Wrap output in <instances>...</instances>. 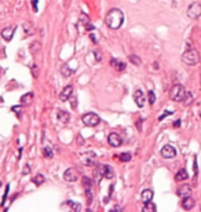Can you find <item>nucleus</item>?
Returning a JSON list of instances; mask_svg holds the SVG:
<instances>
[{
  "label": "nucleus",
  "instance_id": "obj_1",
  "mask_svg": "<svg viewBox=\"0 0 201 212\" xmlns=\"http://www.w3.org/2000/svg\"><path fill=\"white\" fill-rule=\"evenodd\" d=\"M123 22H124V14H123V11L119 10V8H113L110 10L106 14L105 17V24L108 25V28L110 29H119L120 26L123 25Z\"/></svg>",
  "mask_w": 201,
  "mask_h": 212
},
{
  "label": "nucleus",
  "instance_id": "obj_2",
  "mask_svg": "<svg viewBox=\"0 0 201 212\" xmlns=\"http://www.w3.org/2000/svg\"><path fill=\"white\" fill-rule=\"evenodd\" d=\"M182 62L189 65V66H194V65H197L200 62V54L197 52V50L189 48L182 54Z\"/></svg>",
  "mask_w": 201,
  "mask_h": 212
},
{
  "label": "nucleus",
  "instance_id": "obj_3",
  "mask_svg": "<svg viewBox=\"0 0 201 212\" xmlns=\"http://www.w3.org/2000/svg\"><path fill=\"white\" fill-rule=\"evenodd\" d=\"M185 95H186V90L182 84H175V86L171 88L169 91V98L172 99L174 102H180L185 99Z\"/></svg>",
  "mask_w": 201,
  "mask_h": 212
},
{
  "label": "nucleus",
  "instance_id": "obj_4",
  "mask_svg": "<svg viewBox=\"0 0 201 212\" xmlns=\"http://www.w3.org/2000/svg\"><path fill=\"white\" fill-rule=\"evenodd\" d=\"M81 120H83V124H86V126H88V127H95L101 123V119L95 113H87V114L83 116Z\"/></svg>",
  "mask_w": 201,
  "mask_h": 212
},
{
  "label": "nucleus",
  "instance_id": "obj_5",
  "mask_svg": "<svg viewBox=\"0 0 201 212\" xmlns=\"http://www.w3.org/2000/svg\"><path fill=\"white\" fill-rule=\"evenodd\" d=\"M187 15L191 19H198L201 17V4L200 3H191L187 8Z\"/></svg>",
  "mask_w": 201,
  "mask_h": 212
},
{
  "label": "nucleus",
  "instance_id": "obj_6",
  "mask_svg": "<svg viewBox=\"0 0 201 212\" xmlns=\"http://www.w3.org/2000/svg\"><path fill=\"white\" fill-rule=\"evenodd\" d=\"M81 161L83 164H86L88 167H94L97 164V154L95 151H87V153H83L81 154Z\"/></svg>",
  "mask_w": 201,
  "mask_h": 212
},
{
  "label": "nucleus",
  "instance_id": "obj_7",
  "mask_svg": "<svg viewBox=\"0 0 201 212\" xmlns=\"http://www.w3.org/2000/svg\"><path fill=\"white\" fill-rule=\"evenodd\" d=\"M64 179L66 180V182H70V183H72V182H76V180L80 179V174L76 168H68L64 174Z\"/></svg>",
  "mask_w": 201,
  "mask_h": 212
},
{
  "label": "nucleus",
  "instance_id": "obj_8",
  "mask_svg": "<svg viewBox=\"0 0 201 212\" xmlns=\"http://www.w3.org/2000/svg\"><path fill=\"white\" fill-rule=\"evenodd\" d=\"M108 142H109L110 146H113V148H119V146H121L123 139H121V137H120L117 132H112V134H109Z\"/></svg>",
  "mask_w": 201,
  "mask_h": 212
},
{
  "label": "nucleus",
  "instance_id": "obj_9",
  "mask_svg": "<svg viewBox=\"0 0 201 212\" xmlns=\"http://www.w3.org/2000/svg\"><path fill=\"white\" fill-rule=\"evenodd\" d=\"M161 157L164 158H174L176 156V150L174 146H171V145H165L164 148L161 149Z\"/></svg>",
  "mask_w": 201,
  "mask_h": 212
},
{
  "label": "nucleus",
  "instance_id": "obj_10",
  "mask_svg": "<svg viewBox=\"0 0 201 212\" xmlns=\"http://www.w3.org/2000/svg\"><path fill=\"white\" fill-rule=\"evenodd\" d=\"M15 29H17V26L13 25V26H7V28H4L3 30H1V36H3V39L6 40V41H10V40L13 39Z\"/></svg>",
  "mask_w": 201,
  "mask_h": 212
},
{
  "label": "nucleus",
  "instance_id": "obj_11",
  "mask_svg": "<svg viewBox=\"0 0 201 212\" xmlns=\"http://www.w3.org/2000/svg\"><path fill=\"white\" fill-rule=\"evenodd\" d=\"M134 101L137 103L138 108H143L145 105V94L142 92V90H137L134 92Z\"/></svg>",
  "mask_w": 201,
  "mask_h": 212
},
{
  "label": "nucleus",
  "instance_id": "obj_12",
  "mask_svg": "<svg viewBox=\"0 0 201 212\" xmlns=\"http://www.w3.org/2000/svg\"><path fill=\"white\" fill-rule=\"evenodd\" d=\"M194 205H196L194 198H191L190 196H187V197H183V200H182V208H183V209H186V211H190V209L194 208Z\"/></svg>",
  "mask_w": 201,
  "mask_h": 212
},
{
  "label": "nucleus",
  "instance_id": "obj_13",
  "mask_svg": "<svg viewBox=\"0 0 201 212\" xmlns=\"http://www.w3.org/2000/svg\"><path fill=\"white\" fill-rule=\"evenodd\" d=\"M72 92H73V87L72 86H66L64 90H62V92L59 94V99H61L62 102L68 101L69 98H70V95H72Z\"/></svg>",
  "mask_w": 201,
  "mask_h": 212
},
{
  "label": "nucleus",
  "instance_id": "obj_14",
  "mask_svg": "<svg viewBox=\"0 0 201 212\" xmlns=\"http://www.w3.org/2000/svg\"><path fill=\"white\" fill-rule=\"evenodd\" d=\"M191 194V186L190 185H182L178 187V196L179 197H187Z\"/></svg>",
  "mask_w": 201,
  "mask_h": 212
},
{
  "label": "nucleus",
  "instance_id": "obj_15",
  "mask_svg": "<svg viewBox=\"0 0 201 212\" xmlns=\"http://www.w3.org/2000/svg\"><path fill=\"white\" fill-rule=\"evenodd\" d=\"M103 174H105V165H101V164L95 165V169H94V179L97 180V182H99V180L103 178Z\"/></svg>",
  "mask_w": 201,
  "mask_h": 212
},
{
  "label": "nucleus",
  "instance_id": "obj_16",
  "mask_svg": "<svg viewBox=\"0 0 201 212\" xmlns=\"http://www.w3.org/2000/svg\"><path fill=\"white\" fill-rule=\"evenodd\" d=\"M110 66L113 69H116L117 72H123L124 69H126V64L121 61H119V59H116V58H112L110 59Z\"/></svg>",
  "mask_w": 201,
  "mask_h": 212
},
{
  "label": "nucleus",
  "instance_id": "obj_17",
  "mask_svg": "<svg viewBox=\"0 0 201 212\" xmlns=\"http://www.w3.org/2000/svg\"><path fill=\"white\" fill-rule=\"evenodd\" d=\"M140 198H142V202H149L151 201V198H153V190H150V189H146V190L142 191V194H140Z\"/></svg>",
  "mask_w": 201,
  "mask_h": 212
},
{
  "label": "nucleus",
  "instance_id": "obj_18",
  "mask_svg": "<svg viewBox=\"0 0 201 212\" xmlns=\"http://www.w3.org/2000/svg\"><path fill=\"white\" fill-rule=\"evenodd\" d=\"M186 179H189V174H187V171L185 168H180L178 171V174L175 175V180L182 182V180H186Z\"/></svg>",
  "mask_w": 201,
  "mask_h": 212
},
{
  "label": "nucleus",
  "instance_id": "obj_19",
  "mask_svg": "<svg viewBox=\"0 0 201 212\" xmlns=\"http://www.w3.org/2000/svg\"><path fill=\"white\" fill-rule=\"evenodd\" d=\"M58 120H59L61 124H66L69 121V113H66L64 110H58Z\"/></svg>",
  "mask_w": 201,
  "mask_h": 212
},
{
  "label": "nucleus",
  "instance_id": "obj_20",
  "mask_svg": "<svg viewBox=\"0 0 201 212\" xmlns=\"http://www.w3.org/2000/svg\"><path fill=\"white\" fill-rule=\"evenodd\" d=\"M113 176H115V171H113V168H112L110 165H105L103 178H106V179H112Z\"/></svg>",
  "mask_w": 201,
  "mask_h": 212
},
{
  "label": "nucleus",
  "instance_id": "obj_21",
  "mask_svg": "<svg viewBox=\"0 0 201 212\" xmlns=\"http://www.w3.org/2000/svg\"><path fill=\"white\" fill-rule=\"evenodd\" d=\"M32 99H33V94L32 92H28V94H25V95H22V97H21V103L29 105L30 102H32Z\"/></svg>",
  "mask_w": 201,
  "mask_h": 212
},
{
  "label": "nucleus",
  "instance_id": "obj_22",
  "mask_svg": "<svg viewBox=\"0 0 201 212\" xmlns=\"http://www.w3.org/2000/svg\"><path fill=\"white\" fill-rule=\"evenodd\" d=\"M24 30H25V35H26V36H30V35H33V32H35V28H33L32 24L25 22V24H24Z\"/></svg>",
  "mask_w": 201,
  "mask_h": 212
},
{
  "label": "nucleus",
  "instance_id": "obj_23",
  "mask_svg": "<svg viewBox=\"0 0 201 212\" xmlns=\"http://www.w3.org/2000/svg\"><path fill=\"white\" fill-rule=\"evenodd\" d=\"M40 48H41V44H40L39 41H35V43L30 44V52H32L33 55H36L40 51Z\"/></svg>",
  "mask_w": 201,
  "mask_h": 212
},
{
  "label": "nucleus",
  "instance_id": "obj_24",
  "mask_svg": "<svg viewBox=\"0 0 201 212\" xmlns=\"http://www.w3.org/2000/svg\"><path fill=\"white\" fill-rule=\"evenodd\" d=\"M86 197H87V204L90 205L92 204V197H94V194H92V189L90 187H86Z\"/></svg>",
  "mask_w": 201,
  "mask_h": 212
},
{
  "label": "nucleus",
  "instance_id": "obj_25",
  "mask_svg": "<svg viewBox=\"0 0 201 212\" xmlns=\"http://www.w3.org/2000/svg\"><path fill=\"white\" fill-rule=\"evenodd\" d=\"M119 157V160L120 161H123V163H128V161H131V158H132V156H131V153H121L120 156H117Z\"/></svg>",
  "mask_w": 201,
  "mask_h": 212
},
{
  "label": "nucleus",
  "instance_id": "obj_26",
  "mask_svg": "<svg viewBox=\"0 0 201 212\" xmlns=\"http://www.w3.org/2000/svg\"><path fill=\"white\" fill-rule=\"evenodd\" d=\"M43 154L46 158H52L54 157V151H52V149H51V146H46V148L43 149Z\"/></svg>",
  "mask_w": 201,
  "mask_h": 212
},
{
  "label": "nucleus",
  "instance_id": "obj_27",
  "mask_svg": "<svg viewBox=\"0 0 201 212\" xmlns=\"http://www.w3.org/2000/svg\"><path fill=\"white\" fill-rule=\"evenodd\" d=\"M75 72L73 69H70L68 66V65H65V66H62V69H61V73H62V76H65V77H69V76L72 75V73Z\"/></svg>",
  "mask_w": 201,
  "mask_h": 212
},
{
  "label": "nucleus",
  "instance_id": "obj_28",
  "mask_svg": "<svg viewBox=\"0 0 201 212\" xmlns=\"http://www.w3.org/2000/svg\"><path fill=\"white\" fill-rule=\"evenodd\" d=\"M156 205L153 204L151 201H149V202H145V207H143V211L145 212H154L156 211Z\"/></svg>",
  "mask_w": 201,
  "mask_h": 212
},
{
  "label": "nucleus",
  "instance_id": "obj_29",
  "mask_svg": "<svg viewBox=\"0 0 201 212\" xmlns=\"http://www.w3.org/2000/svg\"><path fill=\"white\" fill-rule=\"evenodd\" d=\"M44 180H46V179H44V176L39 174V175H36L35 178H33V183L36 185V186H40V185L44 183Z\"/></svg>",
  "mask_w": 201,
  "mask_h": 212
},
{
  "label": "nucleus",
  "instance_id": "obj_30",
  "mask_svg": "<svg viewBox=\"0 0 201 212\" xmlns=\"http://www.w3.org/2000/svg\"><path fill=\"white\" fill-rule=\"evenodd\" d=\"M129 61H131V64H134V65H137V66H139L140 65V59H139V57L138 55H129Z\"/></svg>",
  "mask_w": 201,
  "mask_h": 212
},
{
  "label": "nucleus",
  "instance_id": "obj_31",
  "mask_svg": "<svg viewBox=\"0 0 201 212\" xmlns=\"http://www.w3.org/2000/svg\"><path fill=\"white\" fill-rule=\"evenodd\" d=\"M66 204L70 205V207H72V209H73V211H76V212H79L80 209H81V205H80V204H76V202L70 201V200H69V201H66Z\"/></svg>",
  "mask_w": 201,
  "mask_h": 212
},
{
  "label": "nucleus",
  "instance_id": "obj_32",
  "mask_svg": "<svg viewBox=\"0 0 201 212\" xmlns=\"http://www.w3.org/2000/svg\"><path fill=\"white\" fill-rule=\"evenodd\" d=\"M94 55H95V61H97V62H102V59H103V54H102V51H101V50H95V51H94Z\"/></svg>",
  "mask_w": 201,
  "mask_h": 212
},
{
  "label": "nucleus",
  "instance_id": "obj_33",
  "mask_svg": "<svg viewBox=\"0 0 201 212\" xmlns=\"http://www.w3.org/2000/svg\"><path fill=\"white\" fill-rule=\"evenodd\" d=\"M183 101H185V103L186 105H189L191 101H193V94L189 92V91H186V95H185V99H183Z\"/></svg>",
  "mask_w": 201,
  "mask_h": 212
},
{
  "label": "nucleus",
  "instance_id": "obj_34",
  "mask_svg": "<svg viewBox=\"0 0 201 212\" xmlns=\"http://www.w3.org/2000/svg\"><path fill=\"white\" fill-rule=\"evenodd\" d=\"M147 97H149V103L150 105H153L156 102V95L153 91H149V92H147Z\"/></svg>",
  "mask_w": 201,
  "mask_h": 212
},
{
  "label": "nucleus",
  "instance_id": "obj_35",
  "mask_svg": "<svg viewBox=\"0 0 201 212\" xmlns=\"http://www.w3.org/2000/svg\"><path fill=\"white\" fill-rule=\"evenodd\" d=\"M32 75H33V77H35V79H37V77H39V66H37V65H33V66H32Z\"/></svg>",
  "mask_w": 201,
  "mask_h": 212
},
{
  "label": "nucleus",
  "instance_id": "obj_36",
  "mask_svg": "<svg viewBox=\"0 0 201 212\" xmlns=\"http://www.w3.org/2000/svg\"><path fill=\"white\" fill-rule=\"evenodd\" d=\"M83 185H84V187H90L91 186L90 178H83Z\"/></svg>",
  "mask_w": 201,
  "mask_h": 212
},
{
  "label": "nucleus",
  "instance_id": "obj_37",
  "mask_svg": "<svg viewBox=\"0 0 201 212\" xmlns=\"http://www.w3.org/2000/svg\"><path fill=\"white\" fill-rule=\"evenodd\" d=\"M80 19H81V22L84 24V25H86V24H88V17H86V14H84V13H81V14H80Z\"/></svg>",
  "mask_w": 201,
  "mask_h": 212
},
{
  "label": "nucleus",
  "instance_id": "obj_38",
  "mask_svg": "<svg viewBox=\"0 0 201 212\" xmlns=\"http://www.w3.org/2000/svg\"><path fill=\"white\" fill-rule=\"evenodd\" d=\"M169 114H172V112H171V110H165L164 113H163V114L160 116V117H158V120H160V121H161V120L164 119V117H167V116H169Z\"/></svg>",
  "mask_w": 201,
  "mask_h": 212
},
{
  "label": "nucleus",
  "instance_id": "obj_39",
  "mask_svg": "<svg viewBox=\"0 0 201 212\" xmlns=\"http://www.w3.org/2000/svg\"><path fill=\"white\" fill-rule=\"evenodd\" d=\"M29 172H30V165H29V164H26V165L24 167V171H22V175H28Z\"/></svg>",
  "mask_w": 201,
  "mask_h": 212
},
{
  "label": "nucleus",
  "instance_id": "obj_40",
  "mask_svg": "<svg viewBox=\"0 0 201 212\" xmlns=\"http://www.w3.org/2000/svg\"><path fill=\"white\" fill-rule=\"evenodd\" d=\"M90 39H91V41H92V43H97V41H98V40H97V36H95L94 33H90Z\"/></svg>",
  "mask_w": 201,
  "mask_h": 212
},
{
  "label": "nucleus",
  "instance_id": "obj_41",
  "mask_svg": "<svg viewBox=\"0 0 201 212\" xmlns=\"http://www.w3.org/2000/svg\"><path fill=\"white\" fill-rule=\"evenodd\" d=\"M86 29L87 30H94L95 28H94V25H91L90 22H88V24H86Z\"/></svg>",
  "mask_w": 201,
  "mask_h": 212
},
{
  "label": "nucleus",
  "instance_id": "obj_42",
  "mask_svg": "<svg viewBox=\"0 0 201 212\" xmlns=\"http://www.w3.org/2000/svg\"><path fill=\"white\" fill-rule=\"evenodd\" d=\"M37 3H39L37 0H33V1H32V6H33V10H35V11H37Z\"/></svg>",
  "mask_w": 201,
  "mask_h": 212
},
{
  "label": "nucleus",
  "instance_id": "obj_43",
  "mask_svg": "<svg viewBox=\"0 0 201 212\" xmlns=\"http://www.w3.org/2000/svg\"><path fill=\"white\" fill-rule=\"evenodd\" d=\"M197 160H196V158H194V175H197Z\"/></svg>",
  "mask_w": 201,
  "mask_h": 212
},
{
  "label": "nucleus",
  "instance_id": "obj_44",
  "mask_svg": "<svg viewBox=\"0 0 201 212\" xmlns=\"http://www.w3.org/2000/svg\"><path fill=\"white\" fill-rule=\"evenodd\" d=\"M179 126H180V120H176V121L174 123V127H176V128H178Z\"/></svg>",
  "mask_w": 201,
  "mask_h": 212
},
{
  "label": "nucleus",
  "instance_id": "obj_45",
  "mask_svg": "<svg viewBox=\"0 0 201 212\" xmlns=\"http://www.w3.org/2000/svg\"><path fill=\"white\" fill-rule=\"evenodd\" d=\"M76 106H77V102H76V99H73V101H72V108L75 109Z\"/></svg>",
  "mask_w": 201,
  "mask_h": 212
},
{
  "label": "nucleus",
  "instance_id": "obj_46",
  "mask_svg": "<svg viewBox=\"0 0 201 212\" xmlns=\"http://www.w3.org/2000/svg\"><path fill=\"white\" fill-rule=\"evenodd\" d=\"M113 209H115V211H121V207H119V205H116V207H115V208H113Z\"/></svg>",
  "mask_w": 201,
  "mask_h": 212
},
{
  "label": "nucleus",
  "instance_id": "obj_47",
  "mask_svg": "<svg viewBox=\"0 0 201 212\" xmlns=\"http://www.w3.org/2000/svg\"><path fill=\"white\" fill-rule=\"evenodd\" d=\"M1 73H3V70H1V68H0V75H1Z\"/></svg>",
  "mask_w": 201,
  "mask_h": 212
},
{
  "label": "nucleus",
  "instance_id": "obj_48",
  "mask_svg": "<svg viewBox=\"0 0 201 212\" xmlns=\"http://www.w3.org/2000/svg\"><path fill=\"white\" fill-rule=\"evenodd\" d=\"M200 117H201V114H200Z\"/></svg>",
  "mask_w": 201,
  "mask_h": 212
}]
</instances>
